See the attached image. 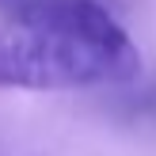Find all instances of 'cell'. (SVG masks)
Instances as JSON below:
<instances>
[{
    "mask_svg": "<svg viewBox=\"0 0 156 156\" xmlns=\"http://www.w3.org/2000/svg\"><path fill=\"white\" fill-rule=\"evenodd\" d=\"M141 53L111 12L73 23H8L0 27V91H80L129 84Z\"/></svg>",
    "mask_w": 156,
    "mask_h": 156,
    "instance_id": "1",
    "label": "cell"
}]
</instances>
